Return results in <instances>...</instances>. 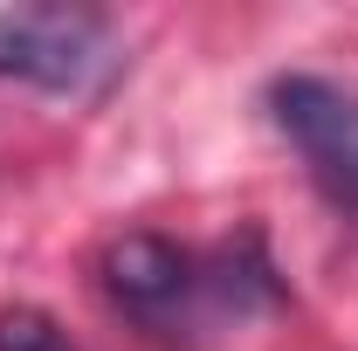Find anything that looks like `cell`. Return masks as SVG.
<instances>
[{
	"label": "cell",
	"instance_id": "cell-1",
	"mask_svg": "<svg viewBox=\"0 0 358 351\" xmlns=\"http://www.w3.org/2000/svg\"><path fill=\"white\" fill-rule=\"evenodd\" d=\"M268 117L303 152L317 186L338 207H358V96H345L324 76H275L268 83Z\"/></svg>",
	"mask_w": 358,
	"mask_h": 351
},
{
	"label": "cell",
	"instance_id": "cell-3",
	"mask_svg": "<svg viewBox=\"0 0 358 351\" xmlns=\"http://www.w3.org/2000/svg\"><path fill=\"white\" fill-rule=\"evenodd\" d=\"M103 289H110V303L131 310V317H166V310L193 289V255L166 241V234H117L110 248H103Z\"/></svg>",
	"mask_w": 358,
	"mask_h": 351
},
{
	"label": "cell",
	"instance_id": "cell-4",
	"mask_svg": "<svg viewBox=\"0 0 358 351\" xmlns=\"http://www.w3.org/2000/svg\"><path fill=\"white\" fill-rule=\"evenodd\" d=\"M0 351H76V345L62 338V324L48 310L14 303V310H0Z\"/></svg>",
	"mask_w": 358,
	"mask_h": 351
},
{
	"label": "cell",
	"instance_id": "cell-2",
	"mask_svg": "<svg viewBox=\"0 0 358 351\" xmlns=\"http://www.w3.org/2000/svg\"><path fill=\"white\" fill-rule=\"evenodd\" d=\"M96 42H103V21L83 14V7L0 14V76H28L42 89H69V83H83Z\"/></svg>",
	"mask_w": 358,
	"mask_h": 351
}]
</instances>
